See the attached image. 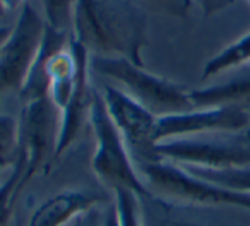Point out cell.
Here are the masks:
<instances>
[{
  "instance_id": "6da1fadb",
  "label": "cell",
  "mask_w": 250,
  "mask_h": 226,
  "mask_svg": "<svg viewBox=\"0 0 250 226\" xmlns=\"http://www.w3.org/2000/svg\"><path fill=\"white\" fill-rule=\"evenodd\" d=\"M147 22L144 9L134 0H76L70 40L89 55L124 57L144 67Z\"/></svg>"
},
{
  "instance_id": "7a4b0ae2",
  "label": "cell",
  "mask_w": 250,
  "mask_h": 226,
  "mask_svg": "<svg viewBox=\"0 0 250 226\" xmlns=\"http://www.w3.org/2000/svg\"><path fill=\"white\" fill-rule=\"evenodd\" d=\"M89 69L103 79H111L115 86L143 104L154 117L194 110L190 89L187 86L147 72L129 59L91 55Z\"/></svg>"
},
{
  "instance_id": "3957f363",
  "label": "cell",
  "mask_w": 250,
  "mask_h": 226,
  "mask_svg": "<svg viewBox=\"0 0 250 226\" xmlns=\"http://www.w3.org/2000/svg\"><path fill=\"white\" fill-rule=\"evenodd\" d=\"M87 120L93 127L94 141H96L91 168L98 180L110 190L125 188L136 192L137 195L149 194L151 190L137 171L129 149L108 113L106 103L98 86H93Z\"/></svg>"
},
{
  "instance_id": "277c9868",
  "label": "cell",
  "mask_w": 250,
  "mask_h": 226,
  "mask_svg": "<svg viewBox=\"0 0 250 226\" xmlns=\"http://www.w3.org/2000/svg\"><path fill=\"white\" fill-rule=\"evenodd\" d=\"M137 171L153 194L173 204L184 205V207L226 205V207H240L250 211V195L226 190L214 184H209L171 161L160 160L154 163L137 164Z\"/></svg>"
},
{
  "instance_id": "5b68a950",
  "label": "cell",
  "mask_w": 250,
  "mask_h": 226,
  "mask_svg": "<svg viewBox=\"0 0 250 226\" xmlns=\"http://www.w3.org/2000/svg\"><path fill=\"white\" fill-rule=\"evenodd\" d=\"M60 115L48 98L22 103L18 120V153L28 184L38 173H46L52 158L57 156Z\"/></svg>"
},
{
  "instance_id": "8992f818",
  "label": "cell",
  "mask_w": 250,
  "mask_h": 226,
  "mask_svg": "<svg viewBox=\"0 0 250 226\" xmlns=\"http://www.w3.org/2000/svg\"><path fill=\"white\" fill-rule=\"evenodd\" d=\"M106 103L108 113L120 132L134 163L160 161L156 154V119L149 110L139 104L115 84L98 86Z\"/></svg>"
},
{
  "instance_id": "52a82bcc",
  "label": "cell",
  "mask_w": 250,
  "mask_h": 226,
  "mask_svg": "<svg viewBox=\"0 0 250 226\" xmlns=\"http://www.w3.org/2000/svg\"><path fill=\"white\" fill-rule=\"evenodd\" d=\"M46 22L29 4L19 12L16 26L0 48V94L21 91L40 53Z\"/></svg>"
},
{
  "instance_id": "ba28073f",
  "label": "cell",
  "mask_w": 250,
  "mask_h": 226,
  "mask_svg": "<svg viewBox=\"0 0 250 226\" xmlns=\"http://www.w3.org/2000/svg\"><path fill=\"white\" fill-rule=\"evenodd\" d=\"M156 154L160 160L201 168L250 166V143L245 137L242 141L218 139L209 134L170 139L156 144Z\"/></svg>"
},
{
  "instance_id": "9c48e42d",
  "label": "cell",
  "mask_w": 250,
  "mask_h": 226,
  "mask_svg": "<svg viewBox=\"0 0 250 226\" xmlns=\"http://www.w3.org/2000/svg\"><path fill=\"white\" fill-rule=\"evenodd\" d=\"M249 111L235 106L194 108L156 119V144L182 137L235 134L249 127Z\"/></svg>"
},
{
  "instance_id": "30bf717a",
  "label": "cell",
  "mask_w": 250,
  "mask_h": 226,
  "mask_svg": "<svg viewBox=\"0 0 250 226\" xmlns=\"http://www.w3.org/2000/svg\"><path fill=\"white\" fill-rule=\"evenodd\" d=\"M110 201L108 195L79 188L62 190L45 199L33 211L28 226H69L77 216Z\"/></svg>"
},
{
  "instance_id": "8fae6325",
  "label": "cell",
  "mask_w": 250,
  "mask_h": 226,
  "mask_svg": "<svg viewBox=\"0 0 250 226\" xmlns=\"http://www.w3.org/2000/svg\"><path fill=\"white\" fill-rule=\"evenodd\" d=\"M190 101L194 108L235 106L245 110L250 104V65L235 69V74L223 82L190 89Z\"/></svg>"
},
{
  "instance_id": "7c38bea8",
  "label": "cell",
  "mask_w": 250,
  "mask_h": 226,
  "mask_svg": "<svg viewBox=\"0 0 250 226\" xmlns=\"http://www.w3.org/2000/svg\"><path fill=\"white\" fill-rule=\"evenodd\" d=\"M137 199L143 226H202L201 223L182 214V209H185L184 205L173 204L153 192L137 195Z\"/></svg>"
},
{
  "instance_id": "4fadbf2b",
  "label": "cell",
  "mask_w": 250,
  "mask_h": 226,
  "mask_svg": "<svg viewBox=\"0 0 250 226\" xmlns=\"http://www.w3.org/2000/svg\"><path fill=\"white\" fill-rule=\"evenodd\" d=\"M180 166L185 168L188 173L209 182V184H214L221 188H226V190L250 195V166L201 168L190 166V164H180Z\"/></svg>"
},
{
  "instance_id": "5bb4252c",
  "label": "cell",
  "mask_w": 250,
  "mask_h": 226,
  "mask_svg": "<svg viewBox=\"0 0 250 226\" xmlns=\"http://www.w3.org/2000/svg\"><path fill=\"white\" fill-rule=\"evenodd\" d=\"M247 65H250V31L208 60L202 70V79H209Z\"/></svg>"
},
{
  "instance_id": "9a60e30c",
  "label": "cell",
  "mask_w": 250,
  "mask_h": 226,
  "mask_svg": "<svg viewBox=\"0 0 250 226\" xmlns=\"http://www.w3.org/2000/svg\"><path fill=\"white\" fill-rule=\"evenodd\" d=\"M12 163L14 164H12L9 175L0 182V226L9 225L16 199H18L21 188L26 185L22 164L18 160H14Z\"/></svg>"
},
{
  "instance_id": "2e32d148",
  "label": "cell",
  "mask_w": 250,
  "mask_h": 226,
  "mask_svg": "<svg viewBox=\"0 0 250 226\" xmlns=\"http://www.w3.org/2000/svg\"><path fill=\"white\" fill-rule=\"evenodd\" d=\"M42 2L46 26L60 33H67V29L72 28V12L76 0H42Z\"/></svg>"
},
{
  "instance_id": "e0dca14e",
  "label": "cell",
  "mask_w": 250,
  "mask_h": 226,
  "mask_svg": "<svg viewBox=\"0 0 250 226\" xmlns=\"http://www.w3.org/2000/svg\"><path fill=\"white\" fill-rule=\"evenodd\" d=\"M111 195H113V201L117 204L120 226H143L139 199H137L136 192L117 188V190H111Z\"/></svg>"
},
{
  "instance_id": "ac0fdd59",
  "label": "cell",
  "mask_w": 250,
  "mask_h": 226,
  "mask_svg": "<svg viewBox=\"0 0 250 226\" xmlns=\"http://www.w3.org/2000/svg\"><path fill=\"white\" fill-rule=\"evenodd\" d=\"M139 7L143 5H149L154 11L167 12L171 16H185L188 5L192 4L190 0H134Z\"/></svg>"
},
{
  "instance_id": "d6986e66",
  "label": "cell",
  "mask_w": 250,
  "mask_h": 226,
  "mask_svg": "<svg viewBox=\"0 0 250 226\" xmlns=\"http://www.w3.org/2000/svg\"><path fill=\"white\" fill-rule=\"evenodd\" d=\"M94 226H120L117 204H115L113 197L101 205V209L98 211V219L94 221Z\"/></svg>"
},
{
  "instance_id": "ffe728a7",
  "label": "cell",
  "mask_w": 250,
  "mask_h": 226,
  "mask_svg": "<svg viewBox=\"0 0 250 226\" xmlns=\"http://www.w3.org/2000/svg\"><path fill=\"white\" fill-rule=\"evenodd\" d=\"M197 2H199V5H201L202 11H204V14L211 16V14H214V12H218L219 9L226 7V5H228L229 2H233V0H197Z\"/></svg>"
},
{
  "instance_id": "44dd1931",
  "label": "cell",
  "mask_w": 250,
  "mask_h": 226,
  "mask_svg": "<svg viewBox=\"0 0 250 226\" xmlns=\"http://www.w3.org/2000/svg\"><path fill=\"white\" fill-rule=\"evenodd\" d=\"M26 0H0V4L4 7V11H14L19 5H24Z\"/></svg>"
},
{
  "instance_id": "7402d4cb",
  "label": "cell",
  "mask_w": 250,
  "mask_h": 226,
  "mask_svg": "<svg viewBox=\"0 0 250 226\" xmlns=\"http://www.w3.org/2000/svg\"><path fill=\"white\" fill-rule=\"evenodd\" d=\"M11 31H12L11 26H0V48H2V45L5 43V40L9 38Z\"/></svg>"
},
{
  "instance_id": "603a6c76",
  "label": "cell",
  "mask_w": 250,
  "mask_h": 226,
  "mask_svg": "<svg viewBox=\"0 0 250 226\" xmlns=\"http://www.w3.org/2000/svg\"><path fill=\"white\" fill-rule=\"evenodd\" d=\"M243 137H245L247 143H250V129H247V130H245V136H243Z\"/></svg>"
},
{
  "instance_id": "cb8c5ba5",
  "label": "cell",
  "mask_w": 250,
  "mask_h": 226,
  "mask_svg": "<svg viewBox=\"0 0 250 226\" xmlns=\"http://www.w3.org/2000/svg\"><path fill=\"white\" fill-rule=\"evenodd\" d=\"M4 166H5V163H2V161H0V175H2V170H4Z\"/></svg>"
},
{
  "instance_id": "d4e9b609",
  "label": "cell",
  "mask_w": 250,
  "mask_h": 226,
  "mask_svg": "<svg viewBox=\"0 0 250 226\" xmlns=\"http://www.w3.org/2000/svg\"><path fill=\"white\" fill-rule=\"evenodd\" d=\"M247 2H249V4H250V0H247Z\"/></svg>"
}]
</instances>
